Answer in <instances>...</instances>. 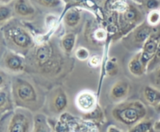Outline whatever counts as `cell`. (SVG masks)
<instances>
[{"mask_svg":"<svg viewBox=\"0 0 160 132\" xmlns=\"http://www.w3.org/2000/svg\"><path fill=\"white\" fill-rule=\"evenodd\" d=\"M31 56L33 66L39 73L45 75H56L63 64L59 48L52 42L34 46Z\"/></svg>","mask_w":160,"mask_h":132,"instance_id":"obj_1","label":"cell"},{"mask_svg":"<svg viewBox=\"0 0 160 132\" xmlns=\"http://www.w3.org/2000/svg\"><path fill=\"white\" fill-rule=\"evenodd\" d=\"M146 107L139 100L120 102L112 110V116L116 121L121 124L133 127L138 122L145 118Z\"/></svg>","mask_w":160,"mask_h":132,"instance_id":"obj_2","label":"cell"},{"mask_svg":"<svg viewBox=\"0 0 160 132\" xmlns=\"http://www.w3.org/2000/svg\"><path fill=\"white\" fill-rule=\"evenodd\" d=\"M12 87V98L19 106L31 109L38 106V94L31 82L23 78H17Z\"/></svg>","mask_w":160,"mask_h":132,"instance_id":"obj_3","label":"cell"},{"mask_svg":"<svg viewBox=\"0 0 160 132\" xmlns=\"http://www.w3.org/2000/svg\"><path fill=\"white\" fill-rule=\"evenodd\" d=\"M6 42L17 49L25 51L34 47V40L31 33L20 25L6 26L3 30Z\"/></svg>","mask_w":160,"mask_h":132,"instance_id":"obj_4","label":"cell"},{"mask_svg":"<svg viewBox=\"0 0 160 132\" xmlns=\"http://www.w3.org/2000/svg\"><path fill=\"white\" fill-rule=\"evenodd\" d=\"M32 126V119L26 110L16 111L11 117L8 124L7 131H30Z\"/></svg>","mask_w":160,"mask_h":132,"instance_id":"obj_5","label":"cell"},{"mask_svg":"<svg viewBox=\"0 0 160 132\" xmlns=\"http://www.w3.org/2000/svg\"><path fill=\"white\" fill-rule=\"evenodd\" d=\"M159 42L160 31L153 30L151 35L145 41L142 48V59L147 67H148V63L152 59L155 53L157 51Z\"/></svg>","mask_w":160,"mask_h":132,"instance_id":"obj_6","label":"cell"},{"mask_svg":"<svg viewBox=\"0 0 160 132\" xmlns=\"http://www.w3.org/2000/svg\"><path fill=\"white\" fill-rule=\"evenodd\" d=\"M2 63L8 71L14 74L21 73L26 67V61L24 58L21 55L12 51L7 52L5 54Z\"/></svg>","mask_w":160,"mask_h":132,"instance_id":"obj_7","label":"cell"},{"mask_svg":"<svg viewBox=\"0 0 160 132\" xmlns=\"http://www.w3.org/2000/svg\"><path fill=\"white\" fill-rule=\"evenodd\" d=\"M152 26L149 24L147 21L142 22L140 24L136 26L131 31L130 38H131V42L135 47L143 46L145 41L148 38L153 31Z\"/></svg>","mask_w":160,"mask_h":132,"instance_id":"obj_8","label":"cell"},{"mask_svg":"<svg viewBox=\"0 0 160 132\" xmlns=\"http://www.w3.org/2000/svg\"><path fill=\"white\" fill-rule=\"evenodd\" d=\"M75 103L80 110L85 114H89L96 108L97 99L93 92L84 90L77 95Z\"/></svg>","mask_w":160,"mask_h":132,"instance_id":"obj_9","label":"cell"},{"mask_svg":"<svg viewBox=\"0 0 160 132\" xmlns=\"http://www.w3.org/2000/svg\"><path fill=\"white\" fill-rule=\"evenodd\" d=\"M121 13V25L125 26H138L142 23V14L137 7L133 5H128Z\"/></svg>","mask_w":160,"mask_h":132,"instance_id":"obj_10","label":"cell"},{"mask_svg":"<svg viewBox=\"0 0 160 132\" xmlns=\"http://www.w3.org/2000/svg\"><path fill=\"white\" fill-rule=\"evenodd\" d=\"M130 92V84L126 81H117L110 89V97L115 102H123Z\"/></svg>","mask_w":160,"mask_h":132,"instance_id":"obj_11","label":"cell"},{"mask_svg":"<svg viewBox=\"0 0 160 132\" xmlns=\"http://www.w3.org/2000/svg\"><path fill=\"white\" fill-rule=\"evenodd\" d=\"M69 100L67 93L62 89H59L56 90L52 99V109L56 114H61L64 112L68 107Z\"/></svg>","mask_w":160,"mask_h":132,"instance_id":"obj_12","label":"cell"},{"mask_svg":"<svg viewBox=\"0 0 160 132\" xmlns=\"http://www.w3.org/2000/svg\"><path fill=\"white\" fill-rule=\"evenodd\" d=\"M14 13L21 17H31L35 14L36 9L30 0H16L13 5Z\"/></svg>","mask_w":160,"mask_h":132,"instance_id":"obj_13","label":"cell"},{"mask_svg":"<svg viewBox=\"0 0 160 132\" xmlns=\"http://www.w3.org/2000/svg\"><path fill=\"white\" fill-rule=\"evenodd\" d=\"M130 73L135 77H142L147 71V67L142 59V51L134 55L128 63Z\"/></svg>","mask_w":160,"mask_h":132,"instance_id":"obj_14","label":"cell"},{"mask_svg":"<svg viewBox=\"0 0 160 132\" xmlns=\"http://www.w3.org/2000/svg\"><path fill=\"white\" fill-rule=\"evenodd\" d=\"M82 17V14L80 9L72 8L69 9L63 17V23L67 27L73 28L80 23Z\"/></svg>","mask_w":160,"mask_h":132,"instance_id":"obj_15","label":"cell"},{"mask_svg":"<svg viewBox=\"0 0 160 132\" xmlns=\"http://www.w3.org/2000/svg\"><path fill=\"white\" fill-rule=\"evenodd\" d=\"M143 96L150 106L156 107L160 103V90L152 86L147 85L144 88Z\"/></svg>","mask_w":160,"mask_h":132,"instance_id":"obj_16","label":"cell"},{"mask_svg":"<svg viewBox=\"0 0 160 132\" xmlns=\"http://www.w3.org/2000/svg\"><path fill=\"white\" fill-rule=\"evenodd\" d=\"M77 42V35L74 33L65 34L60 40L61 49L66 54L70 55L74 49Z\"/></svg>","mask_w":160,"mask_h":132,"instance_id":"obj_17","label":"cell"},{"mask_svg":"<svg viewBox=\"0 0 160 132\" xmlns=\"http://www.w3.org/2000/svg\"><path fill=\"white\" fill-rule=\"evenodd\" d=\"M12 106V101H11L9 92L7 89H5L3 86L1 85L0 90V111L2 114H4L6 111H8L11 109Z\"/></svg>","mask_w":160,"mask_h":132,"instance_id":"obj_18","label":"cell"},{"mask_svg":"<svg viewBox=\"0 0 160 132\" xmlns=\"http://www.w3.org/2000/svg\"><path fill=\"white\" fill-rule=\"evenodd\" d=\"M131 131L134 132H148V131H155L154 129V124L151 120L148 119L144 118L139 122H138L135 125L131 127Z\"/></svg>","mask_w":160,"mask_h":132,"instance_id":"obj_19","label":"cell"},{"mask_svg":"<svg viewBox=\"0 0 160 132\" xmlns=\"http://www.w3.org/2000/svg\"><path fill=\"white\" fill-rule=\"evenodd\" d=\"M13 13V9H11L8 5L0 4V23L2 27L12 19Z\"/></svg>","mask_w":160,"mask_h":132,"instance_id":"obj_20","label":"cell"},{"mask_svg":"<svg viewBox=\"0 0 160 132\" xmlns=\"http://www.w3.org/2000/svg\"><path fill=\"white\" fill-rule=\"evenodd\" d=\"M106 72L108 76L113 77L118 74L119 64L115 57L110 58L106 64Z\"/></svg>","mask_w":160,"mask_h":132,"instance_id":"obj_21","label":"cell"},{"mask_svg":"<svg viewBox=\"0 0 160 132\" xmlns=\"http://www.w3.org/2000/svg\"><path fill=\"white\" fill-rule=\"evenodd\" d=\"M160 65V42L159 44V47L157 48V51L155 53L152 59L148 63V67H147V72H152L156 70Z\"/></svg>","mask_w":160,"mask_h":132,"instance_id":"obj_22","label":"cell"},{"mask_svg":"<svg viewBox=\"0 0 160 132\" xmlns=\"http://www.w3.org/2000/svg\"><path fill=\"white\" fill-rule=\"evenodd\" d=\"M147 22L151 26L156 27L160 23V13L159 9L149 11V13L147 17Z\"/></svg>","mask_w":160,"mask_h":132,"instance_id":"obj_23","label":"cell"},{"mask_svg":"<svg viewBox=\"0 0 160 132\" xmlns=\"http://www.w3.org/2000/svg\"><path fill=\"white\" fill-rule=\"evenodd\" d=\"M75 56L80 61H86L90 59V52L85 47L81 46L75 51Z\"/></svg>","mask_w":160,"mask_h":132,"instance_id":"obj_24","label":"cell"},{"mask_svg":"<svg viewBox=\"0 0 160 132\" xmlns=\"http://www.w3.org/2000/svg\"><path fill=\"white\" fill-rule=\"evenodd\" d=\"M37 3L42 6L48 9H55L62 5V0H37Z\"/></svg>","mask_w":160,"mask_h":132,"instance_id":"obj_25","label":"cell"},{"mask_svg":"<svg viewBox=\"0 0 160 132\" xmlns=\"http://www.w3.org/2000/svg\"><path fill=\"white\" fill-rule=\"evenodd\" d=\"M145 6L148 11L159 9L160 3L159 0H144Z\"/></svg>","mask_w":160,"mask_h":132,"instance_id":"obj_26","label":"cell"},{"mask_svg":"<svg viewBox=\"0 0 160 132\" xmlns=\"http://www.w3.org/2000/svg\"><path fill=\"white\" fill-rule=\"evenodd\" d=\"M94 38L98 42H103L106 38V31L103 28H98L94 32Z\"/></svg>","mask_w":160,"mask_h":132,"instance_id":"obj_27","label":"cell"},{"mask_svg":"<svg viewBox=\"0 0 160 132\" xmlns=\"http://www.w3.org/2000/svg\"><path fill=\"white\" fill-rule=\"evenodd\" d=\"M100 58L98 56H93L89 59V65L92 67H96L99 65Z\"/></svg>","mask_w":160,"mask_h":132,"instance_id":"obj_28","label":"cell"},{"mask_svg":"<svg viewBox=\"0 0 160 132\" xmlns=\"http://www.w3.org/2000/svg\"><path fill=\"white\" fill-rule=\"evenodd\" d=\"M155 82L158 87L160 88V65L156 68L155 74Z\"/></svg>","mask_w":160,"mask_h":132,"instance_id":"obj_29","label":"cell"},{"mask_svg":"<svg viewBox=\"0 0 160 132\" xmlns=\"http://www.w3.org/2000/svg\"><path fill=\"white\" fill-rule=\"evenodd\" d=\"M107 131L108 132H111V131H122V130L120 128H117V126L115 125H110L109 128H107Z\"/></svg>","mask_w":160,"mask_h":132,"instance_id":"obj_30","label":"cell"},{"mask_svg":"<svg viewBox=\"0 0 160 132\" xmlns=\"http://www.w3.org/2000/svg\"><path fill=\"white\" fill-rule=\"evenodd\" d=\"M154 129L155 131H160V120H157V121L154 124Z\"/></svg>","mask_w":160,"mask_h":132,"instance_id":"obj_31","label":"cell"},{"mask_svg":"<svg viewBox=\"0 0 160 132\" xmlns=\"http://www.w3.org/2000/svg\"><path fill=\"white\" fill-rule=\"evenodd\" d=\"M12 1H13V0H0V4L9 5V3Z\"/></svg>","mask_w":160,"mask_h":132,"instance_id":"obj_32","label":"cell"},{"mask_svg":"<svg viewBox=\"0 0 160 132\" xmlns=\"http://www.w3.org/2000/svg\"><path fill=\"white\" fill-rule=\"evenodd\" d=\"M156 111H157L158 113H159V114H160V103L159 105H158V106H156Z\"/></svg>","mask_w":160,"mask_h":132,"instance_id":"obj_33","label":"cell"},{"mask_svg":"<svg viewBox=\"0 0 160 132\" xmlns=\"http://www.w3.org/2000/svg\"><path fill=\"white\" fill-rule=\"evenodd\" d=\"M159 13H160V9H159Z\"/></svg>","mask_w":160,"mask_h":132,"instance_id":"obj_34","label":"cell"}]
</instances>
